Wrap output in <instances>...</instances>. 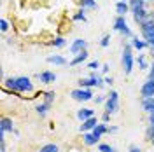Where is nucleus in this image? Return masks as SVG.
Here are the masks:
<instances>
[{
  "label": "nucleus",
  "mask_w": 154,
  "mask_h": 152,
  "mask_svg": "<svg viewBox=\"0 0 154 152\" xmlns=\"http://www.w3.org/2000/svg\"><path fill=\"white\" fill-rule=\"evenodd\" d=\"M133 53H131V46H125L123 51V67H125V74H131L133 72Z\"/></svg>",
  "instance_id": "nucleus-1"
},
{
  "label": "nucleus",
  "mask_w": 154,
  "mask_h": 152,
  "mask_svg": "<svg viewBox=\"0 0 154 152\" xmlns=\"http://www.w3.org/2000/svg\"><path fill=\"white\" fill-rule=\"evenodd\" d=\"M105 107L109 114H116L119 110V95H117V91H110V95L107 96Z\"/></svg>",
  "instance_id": "nucleus-2"
},
{
  "label": "nucleus",
  "mask_w": 154,
  "mask_h": 152,
  "mask_svg": "<svg viewBox=\"0 0 154 152\" xmlns=\"http://www.w3.org/2000/svg\"><path fill=\"white\" fill-rule=\"evenodd\" d=\"M16 91L18 93H30L33 91V84L30 77H16Z\"/></svg>",
  "instance_id": "nucleus-3"
},
{
  "label": "nucleus",
  "mask_w": 154,
  "mask_h": 152,
  "mask_svg": "<svg viewBox=\"0 0 154 152\" xmlns=\"http://www.w3.org/2000/svg\"><path fill=\"white\" fill-rule=\"evenodd\" d=\"M114 30H116V32H121L125 37H133V33H131L130 26L126 25L125 16H117V18H116V21H114Z\"/></svg>",
  "instance_id": "nucleus-4"
},
{
  "label": "nucleus",
  "mask_w": 154,
  "mask_h": 152,
  "mask_svg": "<svg viewBox=\"0 0 154 152\" xmlns=\"http://www.w3.org/2000/svg\"><path fill=\"white\" fill-rule=\"evenodd\" d=\"M70 96H72L75 102H89V100H93V93H91V89H84V87L74 89Z\"/></svg>",
  "instance_id": "nucleus-5"
},
{
  "label": "nucleus",
  "mask_w": 154,
  "mask_h": 152,
  "mask_svg": "<svg viewBox=\"0 0 154 152\" xmlns=\"http://www.w3.org/2000/svg\"><path fill=\"white\" fill-rule=\"evenodd\" d=\"M103 84V81H102V77H98L96 74H93L91 77H88V79H81L79 81V86L81 87H84V89H88V87H100V86Z\"/></svg>",
  "instance_id": "nucleus-6"
},
{
  "label": "nucleus",
  "mask_w": 154,
  "mask_h": 152,
  "mask_svg": "<svg viewBox=\"0 0 154 152\" xmlns=\"http://www.w3.org/2000/svg\"><path fill=\"white\" fill-rule=\"evenodd\" d=\"M140 95L142 98H154V79H149L144 86L140 87Z\"/></svg>",
  "instance_id": "nucleus-7"
},
{
  "label": "nucleus",
  "mask_w": 154,
  "mask_h": 152,
  "mask_svg": "<svg viewBox=\"0 0 154 152\" xmlns=\"http://www.w3.org/2000/svg\"><path fill=\"white\" fill-rule=\"evenodd\" d=\"M86 47H88V42L84 38H75V40L72 42V46H70V53H72V54H79V53L86 51Z\"/></svg>",
  "instance_id": "nucleus-8"
},
{
  "label": "nucleus",
  "mask_w": 154,
  "mask_h": 152,
  "mask_svg": "<svg viewBox=\"0 0 154 152\" xmlns=\"http://www.w3.org/2000/svg\"><path fill=\"white\" fill-rule=\"evenodd\" d=\"M7 131H14V124L9 117H4L2 119V124H0V140H4V135Z\"/></svg>",
  "instance_id": "nucleus-9"
},
{
  "label": "nucleus",
  "mask_w": 154,
  "mask_h": 152,
  "mask_svg": "<svg viewBox=\"0 0 154 152\" xmlns=\"http://www.w3.org/2000/svg\"><path fill=\"white\" fill-rule=\"evenodd\" d=\"M149 18H151V14H149L147 9H140V11H137V12H133V19H135V23H138V25H142Z\"/></svg>",
  "instance_id": "nucleus-10"
},
{
  "label": "nucleus",
  "mask_w": 154,
  "mask_h": 152,
  "mask_svg": "<svg viewBox=\"0 0 154 152\" xmlns=\"http://www.w3.org/2000/svg\"><path fill=\"white\" fill-rule=\"evenodd\" d=\"M38 81H40L42 84H51V82L56 81V74H53V72H49V70L40 72V74H38Z\"/></svg>",
  "instance_id": "nucleus-11"
},
{
  "label": "nucleus",
  "mask_w": 154,
  "mask_h": 152,
  "mask_svg": "<svg viewBox=\"0 0 154 152\" xmlns=\"http://www.w3.org/2000/svg\"><path fill=\"white\" fill-rule=\"evenodd\" d=\"M96 124H98V119L96 117H91V119H88V121H84V123L81 124V131H84V133L93 131L96 128Z\"/></svg>",
  "instance_id": "nucleus-12"
},
{
  "label": "nucleus",
  "mask_w": 154,
  "mask_h": 152,
  "mask_svg": "<svg viewBox=\"0 0 154 152\" xmlns=\"http://www.w3.org/2000/svg\"><path fill=\"white\" fill-rule=\"evenodd\" d=\"M91 117H95V112L91 110V108H81V110H77V119L79 121H88V119H91Z\"/></svg>",
  "instance_id": "nucleus-13"
},
{
  "label": "nucleus",
  "mask_w": 154,
  "mask_h": 152,
  "mask_svg": "<svg viewBox=\"0 0 154 152\" xmlns=\"http://www.w3.org/2000/svg\"><path fill=\"white\" fill-rule=\"evenodd\" d=\"M142 108H144L149 115L154 114V98H144V100H142Z\"/></svg>",
  "instance_id": "nucleus-14"
},
{
  "label": "nucleus",
  "mask_w": 154,
  "mask_h": 152,
  "mask_svg": "<svg viewBox=\"0 0 154 152\" xmlns=\"http://www.w3.org/2000/svg\"><path fill=\"white\" fill-rule=\"evenodd\" d=\"M128 11H130V4H128V2H121V0H119V2L116 4V12H117V16H125Z\"/></svg>",
  "instance_id": "nucleus-15"
},
{
  "label": "nucleus",
  "mask_w": 154,
  "mask_h": 152,
  "mask_svg": "<svg viewBox=\"0 0 154 152\" xmlns=\"http://www.w3.org/2000/svg\"><path fill=\"white\" fill-rule=\"evenodd\" d=\"M88 56H89V54H88V51H82V53L75 54V58H74V59H70V65H72V67L81 65L82 61H86V59H88Z\"/></svg>",
  "instance_id": "nucleus-16"
},
{
  "label": "nucleus",
  "mask_w": 154,
  "mask_h": 152,
  "mask_svg": "<svg viewBox=\"0 0 154 152\" xmlns=\"http://www.w3.org/2000/svg\"><path fill=\"white\" fill-rule=\"evenodd\" d=\"M91 133L95 135L96 138H102V135H105V133H109V128H107V124L103 123V124H96V128L91 131Z\"/></svg>",
  "instance_id": "nucleus-17"
},
{
  "label": "nucleus",
  "mask_w": 154,
  "mask_h": 152,
  "mask_svg": "<svg viewBox=\"0 0 154 152\" xmlns=\"http://www.w3.org/2000/svg\"><path fill=\"white\" fill-rule=\"evenodd\" d=\"M140 9H145V0H130V11L137 12Z\"/></svg>",
  "instance_id": "nucleus-18"
},
{
  "label": "nucleus",
  "mask_w": 154,
  "mask_h": 152,
  "mask_svg": "<svg viewBox=\"0 0 154 152\" xmlns=\"http://www.w3.org/2000/svg\"><path fill=\"white\" fill-rule=\"evenodd\" d=\"M140 30H142V33L152 32V30H154V18H152V16H151V18L147 19V21H144V23L140 25Z\"/></svg>",
  "instance_id": "nucleus-19"
},
{
  "label": "nucleus",
  "mask_w": 154,
  "mask_h": 152,
  "mask_svg": "<svg viewBox=\"0 0 154 152\" xmlns=\"http://www.w3.org/2000/svg\"><path fill=\"white\" fill-rule=\"evenodd\" d=\"M49 63H53V65H67V59L63 56H60V54H54V56H49L48 58Z\"/></svg>",
  "instance_id": "nucleus-20"
},
{
  "label": "nucleus",
  "mask_w": 154,
  "mask_h": 152,
  "mask_svg": "<svg viewBox=\"0 0 154 152\" xmlns=\"http://www.w3.org/2000/svg\"><path fill=\"white\" fill-rule=\"evenodd\" d=\"M131 46H133L135 49H138V51H142L144 47H147V42H145V40H140L138 37H133L131 38Z\"/></svg>",
  "instance_id": "nucleus-21"
},
{
  "label": "nucleus",
  "mask_w": 154,
  "mask_h": 152,
  "mask_svg": "<svg viewBox=\"0 0 154 152\" xmlns=\"http://www.w3.org/2000/svg\"><path fill=\"white\" fill-rule=\"evenodd\" d=\"M98 140H100V138H96L93 133H89V131H88V133H84V143H86V145H96V142H98Z\"/></svg>",
  "instance_id": "nucleus-22"
},
{
  "label": "nucleus",
  "mask_w": 154,
  "mask_h": 152,
  "mask_svg": "<svg viewBox=\"0 0 154 152\" xmlns=\"http://www.w3.org/2000/svg\"><path fill=\"white\" fill-rule=\"evenodd\" d=\"M49 108H51V103H46V102L35 107V110H37V114H38V115H46Z\"/></svg>",
  "instance_id": "nucleus-23"
},
{
  "label": "nucleus",
  "mask_w": 154,
  "mask_h": 152,
  "mask_svg": "<svg viewBox=\"0 0 154 152\" xmlns=\"http://www.w3.org/2000/svg\"><path fill=\"white\" fill-rule=\"evenodd\" d=\"M81 7L82 9H98L96 0H81Z\"/></svg>",
  "instance_id": "nucleus-24"
},
{
  "label": "nucleus",
  "mask_w": 154,
  "mask_h": 152,
  "mask_svg": "<svg viewBox=\"0 0 154 152\" xmlns=\"http://www.w3.org/2000/svg\"><path fill=\"white\" fill-rule=\"evenodd\" d=\"M38 152H58V145H54V143H48V145H42Z\"/></svg>",
  "instance_id": "nucleus-25"
},
{
  "label": "nucleus",
  "mask_w": 154,
  "mask_h": 152,
  "mask_svg": "<svg viewBox=\"0 0 154 152\" xmlns=\"http://www.w3.org/2000/svg\"><path fill=\"white\" fill-rule=\"evenodd\" d=\"M54 98H56L54 91H48V93H44V102H46V103H53Z\"/></svg>",
  "instance_id": "nucleus-26"
},
{
  "label": "nucleus",
  "mask_w": 154,
  "mask_h": 152,
  "mask_svg": "<svg viewBox=\"0 0 154 152\" xmlns=\"http://www.w3.org/2000/svg\"><path fill=\"white\" fill-rule=\"evenodd\" d=\"M65 44H67V42H65V38L63 37H56L53 42H51V46H54V47H63Z\"/></svg>",
  "instance_id": "nucleus-27"
},
{
  "label": "nucleus",
  "mask_w": 154,
  "mask_h": 152,
  "mask_svg": "<svg viewBox=\"0 0 154 152\" xmlns=\"http://www.w3.org/2000/svg\"><path fill=\"white\" fill-rule=\"evenodd\" d=\"M98 150H100V152H117L114 147H110V145H107V143H102V145H98Z\"/></svg>",
  "instance_id": "nucleus-28"
},
{
  "label": "nucleus",
  "mask_w": 154,
  "mask_h": 152,
  "mask_svg": "<svg viewBox=\"0 0 154 152\" xmlns=\"http://www.w3.org/2000/svg\"><path fill=\"white\" fill-rule=\"evenodd\" d=\"M74 21H86V14H84V9L82 11H79L77 14H74Z\"/></svg>",
  "instance_id": "nucleus-29"
},
{
  "label": "nucleus",
  "mask_w": 154,
  "mask_h": 152,
  "mask_svg": "<svg viewBox=\"0 0 154 152\" xmlns=\"http://www.w3.org/2000/svg\"><path fill=\"white\" fill-rule=\"evenodd\" d=\"M109 44H110V37L109 35H103V38L100 40V46L102 47H109Z\"/></svg>",
  "instance_id": "nucleus-30"
},
{
  "label": "nucleus",
  "mask_w": 154,
  "mask_h": 152,
  "mask_svg": "<svg viewBox=\"0 0 154 152\" xmlns=\"http://www.w3.org/2000/svg\"><path fill=\"white\" fill-rule=\"evenodd\" d=\"M0 30H2V32H7V30H9V23H7V19H0Z\"/></svg>",
  "instance_id": "nucleus-31"
},
{
  "label": "nucleus",
  "mask_w": 154,
  "mask_h": 152,
  "mask_svg": "<svg viewBox=\"0 0 154 152\" xmlns=\"http://www.w3.org/2000/svg\"><path fill=\"white\" fill-rule=\"evenodd\" d=\"M137 61H138V67H140V68H147V63H145V58L144 56H138Z\"/></svg>",
  "instance_id": "nucleus-32"
},
{
  "label": "nucleus",
  "mask_w": 154,
  "mask_h": 152,
  "mask_svg": "<svg viewBox=\"0 0 154 152\" xmlns=\"http://www.w3.org/2000/svg\"><path fill=\"white\" fill-rule=\"evenodd\" d=\"M147 138H149L151 142L154 140V128L152 126H149V129H147Z\"/></svg>",
  "instance_id": "nucleus-33"
},
{
  "label": "nucleus",
  "mask_w": 154,
  "mask_h": 152,
  "mask_svg": "<svg viewBox=\"0 0 154 152\" xmlns=\"http://www.w3.org/2000/svg\"><path fill=\"white\" fill-rule=\"evenodd\" d=\"M98 67H100V63H98V61H91V63L88 65V68H91V70H96Z\"/></svg>",
  "instance_id": "nucleus-34"
},
{
  "label": "nucleus",
  "mask_w": 154,
  "mask_h": 152,
  "mask_svg": "<svg viewBox=\"0 0 154 152\" xmlns=\"http://www.w3.org/2000/svg\"><path fill=\"white\" fill-rule=\"evenodd\" d=\"M110 115H112V114H109V112H105V114H103V115H102V121H103V123H109V119H110Z\"/></svg>",
  "instance_id": "nucleus-35"
},
{
  "label": "nucleus",
  "mask_w": 154,
  "mask_h": 152,
  "mask_svg": "<svg viewBox=\"0 0 154 152\" xmlns=\"http://www.w3.org/2000/svg\"><path fill=\"white\" fill-rule=\"evenodd\" d=\"M149 79H154V61L151 65V70H149Z\"/></svg>",
  "instance_id": "nucleus-36"
},
{
  "label": "nucleus",
  "mask_w": 154,
  "mask_h": 152,
  "mask_svg": "<svg viewBox=\"0 0 154 152\" xmlns=\"http://www.w3.org/2000/svg\"><path fill=\"white\" fill-rule=\"evenodd\" d=\"M95 102L96 103H102V102H107V98L105 96H98V98H95Z\"/></svg>",
  "instance_id": "nucleus-37"
},
{
  "label": "nucleus",
  "mask_w": 154,
  "mask_h": 152,
  "mask_svg": "<svg viewBox=\"0 0 154 152\" xmlns=\"http://www.w3.org/2000/svg\"><path fill=\"white\" fill-rule=\"evenodd\" d=\"M130 152H142V150H140L137 145H131V147H130Z\"/></svg>",
  "instance_id": "nucleus-38"
},
{
  "label": "nucleus",
  "mask_w": 154,
  "mask_h": 152,
  "mask_svg": "<svg viewBox=\"0 0 154 152\" xmlns=\"http://www.w3.org/2000/svg\"><path fill=\"white\" fill-rule=\"evenodd\" d=\"M149 126H152V128H154V114L149 117Z\"/></svg>",
  "instance_id": "nucleus-39"
},
{
  "label": "nucleus",
  "mask_w": 154,
  "mask_h": 152,
  "mask_svg": "<svg viewBox=\"0 0 154 152\" xmlns=\"http://www.w3.org/2000/svg\"><path fill=\"white\" fill-rule=\"evenodd\" d=\"M102 72H103V74H107V72H109V65H103V67H102Z\"/></svg>",
  "instance_id": "nucleus-40"
},
{
  "label": "nucleus",
  "mask_w": 154,
  "mask_h": 152,
  "mask_svg": "<svg viewBox=\"0 0 154 152\" xmlns=\"http://www.w3.org/2000/svg\"><path fill=\"white\" fill-rule=\"evenodd\" d=\"M103 82H107V84H112V77H105V81Z\"/></svg>",
  "instance_id": "nucleus-41"
},
{
  "label": "nucleus",
  "mask_w": 154,
  "mask_h": 152,
  "mask_svg": "<svg viewBox=\"0 0 154 152\" xmlns=\"http://www.w3.org/2000/svg\"><path fill=\"white\" fill-rule=\"evenodd\" d=\"M116 131H117V128H116V126H112V128H109V133H116Z\"/></svg>",
  "instance_id": "nucleus-42"
},
{
  "label": "nucleus",
  "mask_w": 154,
  "mask_h": 152,
  "mask_svg": "<svg viewBox=\"0 0 154 152\" xmlns=\"http://www.w3.org/2000/svg\"><path fill=\"white\" fill-rule=\"evenodd\" d=\"M121 2H126V0H121Z\"/></svg>",
  "instance_id": "nucleus-43"
},
{
  "label": "nucleus",
  "mask_w": 154,
  "mask_h": 152,
  "mask_svg": "<svg viewBox=\"0 0 154 152\" xmlns=\"http://www.w3.org/2000/svg\"><path fill=\"white\" fill-rule=\"evenodd\" d=\"M152 18H154V12H152Z\"/></svg>",
  "instance_id": "nucleus-44"
},
{
  "label": "nucleus",
  "mask_w": 154,
  "mask_h": 152,
  "mask_svg": "<svg viewBox=\"0 0 154 152\" xmlns=\"http://www.w3.org/2000/svg\"><path fill=\"white\" fill-rule=\"evenodd\" d=\"M152 145H154V140H152Z\"/></svg>",
  "instance_id": "nucleus-45"
}]
</instances>
